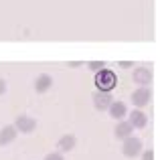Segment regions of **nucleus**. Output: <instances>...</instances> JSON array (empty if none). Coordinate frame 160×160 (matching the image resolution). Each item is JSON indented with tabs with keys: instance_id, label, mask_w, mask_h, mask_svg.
Masks as SVG:
<instances>
[{
	"instance_id": "1",
	"label": "nucleus",
	"mask_w": 160,
	"mask_h": 160,
	"mask_svg": "<svg viewBox=\"0 0 160 160\" xmlns=\"http://www.w3.org/2000/svg\"><path fill=\"white\" fill-rule=\"evenodd\" d=\"M118 85V79H116V73L112 69H99L95 71V87L102 91H112L113 87Z\"/></svg>"
},
{
	"instance_id": "2",
	"label": "nucleus",
	"mask_w": 160,
	"mask_h": 160,
	"mask_svg": "<svg viewBox=\"0 0 160 160\" xmlns=\"http://www.w3.org/2000/svg\"><path fill=\"white\" fill-rule=\"evenodd\" d=\"M142 150H144V144H142V140L136 138L134 134L128 136L126 140H122V154H124L126 158H138Z\"/></svg>"
},
{
	"instance_id": "3",
	"label": "nucleus",
	"mask_w": 160,
	"mask_h": 160,
	"mask_svg": "<svg viewBox=\"0 0 160 160\" xmlns=\"http://www.w3.org/2000/svg\"><path fill=\"white\" fill-rule=\"evenodd\" d=\"M14 128L20 134H32L37 130V120L32 116H28V113H20L14 120Z\"/></svg>"
},
{
	"instance_id": "4",
	"label": "nucleus",
	"mask_w": 160,
	"mask_h": 160,
	"mask_svg": "<svg viewBox=\"0 0 160 160\" xmlns=\"http://www.w3.org/2000/svg\"><path fill=\"white\" fill-rule=\"evenodd\" d=\"M91 99H93V108L98 109V112H108V108L112 106V102H113V95H112V91L95 89V93L91 95Z\"/></svg>"
},
{
	"instance_id": "5",
	"label": "nucleus",
	"mask_w": 160,
	"mask_h": 160,
	"mask_svg": "<svg viewBox=\"0 0 160 160\" xmlns=\"http://www.w3.org/2000/svg\"><path fill=\"white\" fill-rule=\"evenodd\" d=\"M132 103L136 108H146L150 103V99H152V91L148 89V87H144V85H140L138 89H134L132 91Z\"/></svg>"
},
{
	"instance_id": "6",
	"label": "nucleus",
	"mask_w": 160,
	"mask_h": 160,
	"mask_svg": "<svg viewBox=\"0 0 160 160\" xmlns=\"http://www.w3.org/2000/svg\"><path fill=\"white\" fill-rule=\"evenodd\" d=\"M126 116H128V122L132 124L134 130H142L148 126V116L142 112V108H136L132 113H126Z\"/></svg>"
},
{
	"instance_id": "7",
	"label": "nucleus",
	"mask_w": 160,
	"mask_h": 160,
	"mask_svg": "<svg viewBox=\"0 0 160 160\" xmlns=\"http://www.w3.org/2000/svg\"><path fill=\"white\" fill-rule=\"evenodd\" d=\"M132 79H134V83H138V85H144V87H148L150 83H152L154 75H152V71H150L148 67H136V69H134V75H132Z\"/></svg>"
},
{
	"instance_id": "8",
	"label": "nucleus",
	"mask_w": 160,
	"mask_h": 160,
	"mask_svg": "<svg viewBox=\"0 0 160 160\" xmlns=\"http://www.w3.org/2000/svg\"><path fill=\"white\" fill-rule=\"evenodd\" d=\"M75 146H77V138H75V134H65V136H61L57 140V148H59V152H63V154L75 150Z\"/></svg>"
},
{
	"instance_id": "9",
	"label": "nucleus",
	"mask_w": 160,
	"mask_h": 160,
	"mask_svg": "<svg viewBox=\"0 0 160 160\" xmlns=\"http://www.w3.org/2000/svg\"><path fill=\"white\" fill-rule=\"evenodd\" d=\"M51 87H53V77L49 73L37 75V79H35V91L37 93H47Z\"/></svg>"
},
{
	"instance_id": "10",
	"label": "nucleus",
	"mask_w": 160,
	"mask_h": 160,
	"mask_svg": "<svg viewBox=\"0 0 160 160\" xmlns=\"http://www.w3.org/2000/svg\"><path fill=\"white\" fill-rule=\"evenodd\" d=\"M16 136H18V130L14 128V124L4 126V128L0 130V146H8V144H12V142L16 140Z\"/></svg>"
},
{
	"instance_id": "11",
	"label": "nucleus",
	"mask_w": 160,
	"mask_h": 160,
	"mask_svg": "<svg viewBox=\"0 0 160 160\" xmlns=\"http://www.w3.org/2000/svg\"><path fill=\"white\" fill-rule=\"evenodd\" d=\"M134 128L132 124H130L128 120H118V126L116 130H113V136H116V140H126L128 136H132Z\"/></svg>"
},
{
	"instance_id": "12",
	"label": "nucleus",
	"mask_w": 160,
	"mask_h": 160,
	"mask_svg": "<svg viewBox=\"0 0 160 160\" xmlns=\"http://www.w3.org/2000/svg\"><path fill=\"white\" fill-rule=\"evenodd\" d=\"M108 113H109V118H113V120H124L126 113H128V106H126L124 102H116V99H113L112 106L108 108Z\"/></svg>"
},
{
	"instance_id": "13",
	"label": "nucleus",
	"mask_w": 160,
	"mask_h": 160,
	"mask_svg": "<svg viewBox=\"0 0 160 160\" xmlns=\"http://www.w3.org/2000/svg\"><path fill=\"white\" fill-rule=\"evenodd\" d=\"M85 67L91 71V73H95V71L103 69V67H106V63H103V61H87V63H85Z\"/></svg>"
},
{
	"instance_id": "14",
	"label": "nucleus",
	"mask_w": 160,
	"mask_h": 160,
	"mask_svg": "<svg viewBox=\"0 0 160 160\" xmlns=\"http://www.w3.org/2000/svg\"><path fill=\"white\" fill-rule=\"evenodd\" d=\"M140 156H142V160H156V156H154V150H152V148H150V150H142Z\"/></svg>"
},
{
	"instance_id": "15",
	"label": "nucleus",
	"mask_w": 160,
	"mask_h": 160,
	"mask_svg": "<svg viewBox=\"0 0 160 160\" xmlns=\"http://www.w3.org/2000/svg\"><path fill=\"white\" fill-rule=\"evenodd\" d=\"M45 160H65V156H63V152H49L47 156H45Z\"/></svg>"
},
{
	"instance_id": "16",
	"label": "nucleus",
	"mask_w": 160,
	"mask_h": 160,
	"mask_svg": "<svg viewBox=\"0 0 160 160\" xmlns=\"http://www.w3.org/2000/svg\"><path fill=\"white\" fill-rule=\"evenodd\" d=\"M6 89H8L6 81H4V79H0V95H4V93H6Z\"/></svg>"
},
{
	"instance_id": "17",
	"label": "nucleus",
	"mask_w": 160,
	"mask_h": 160,
	"mask_svg": "<svg viewBox=\"0 0 160 160\" xmlns=\"http://www.w3.org/2000/svg\"><path fill=\"white\" fill-rule=\"evenodd\" d=\"M120 67H122V69H130V67H134V63L132 61H122Z\"/></svg>"
},
{
	"instance_id": "18",
	"label": "nucleus",
	"mask_w": 160,
	"mask_h": 160,
	"mask_svg": "<svg viewBox=\"0 0 160 160\" xmlns=\"http://www.w3.org/2000/svg\"><path fill=\"white\" fill-rule=\"evenodd\" d=\"M81 65H83L81 61H71V63H69V67H81Z\"/></svg>"
}]
</instances>
